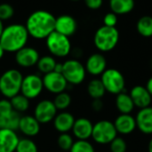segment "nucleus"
I'll use <instances>...</instances> for the list:
<instances>
[{
  "instance_id": "f8f14e48",
  "label": "nucleus",
  "mask_w": 152,
  "mask_h": 152,
  "mask_svg": "<svg viewBox=\"0 0 152 152\" xmlns=\"http://www.w3.org/2000/svg\"><path fill=\"white\" fill-rule=\"evenodd\" d=\"M39 58L38 52L30 46H24L15 53V61L22 68H30L37 65Z\"/></svg>"
},
{
  "instance_id": "6e6552de",
  "label": "nucleus",
  "mask_w": 152,
  "mask_h": 152,
  "mask_svg": "<svg viewBox=\"0 0 152 152\" xmlns=\"http://www.w3.org/2000/svg\"><path fill=\"white\" fill-rule=\"evenodd\" d=\"M62 75L70 85H80L86 78V70L85 66L76 59H70L63 63Z\"/></svg>"
},
{
  "instance_id": "39448f33",
  "label": "nucleus",
  "mask_w": 152,
  "mask_h": 152,
  "mask_svg": "<svg viewBox=\"0 0 152 152\" xmlns=\"http://www.w3.org/2000/svg\"><path fill=\"white\" fill-rule=\"evenodd\" d=\"M45 39L46 47L52 55L63 58L70 53L71 43L69 41V37L63 36L54 30Z\"/></svg>"
},
{
  "instance_id": "c9c22d12",
  "label": "nucleus",
  "mask_w": 152,
  "mask_h": 152,
  "mask_svg": "<svg viewBox=\"0 0 152 152\" xmlns=\"http://www.w3.org/2000/svg\"><path fill=\"white\" fill-rule=\"evenodd\" d=\"M118 24V15L112 12H108L103 17V25L107 27H116Z\"/></svg>"
},
{
  "instance_id": "e433bc0d",
  "label": "nucleus",
  "mask_w": 152,
  "mask_h": 152,
  "mask_svg": "<svg viewBox=\"0 0 152 152\" xmlns=\"http://www.w3.org/2000/svg\"><path fill=\"white\" fill-rule=\"evenodd\" d=\"M87 8L91 10H98L102 7L103 0H84Z\"/></svg>"
},
{
  "instance_id": "a878e982",
  "label": "nucleus",
  "mask_w": 152,
  "mask_h": 152,
  "mask_svg": "<svg viewBox=\"0 0 152 152\" xmlns=\"http://www.w3.org/2000/svg\"><path fill=\"white\" fill-rule=\"evenodd\" d=\"M138 33L143 37H152V17L145 15L141 17L136 23Z\"/></svg>"
},
{
  "instance_id": "a18cd8bd",
  "label": "nucleus",
  "mask_w": 152,
  "mask_h": 152,
  "mask_svg": "<svg viewBox=\"0 0 152 152\" xmlns=\"http://www.w3.org/2000/svg\"><path fill=\"white\" fill-rule=\"evenodd\" d=\"M151 67H152V61H151Z\"/></svg>"
},
{
  "instance_id": "4468645a",
  "label": "nucleus",
  "mask_w": 152,
  "mask_h": 152,
  "mask_svg": "<svg viewBox=\"0 0 152 152\" xmlns=\"http://www.w3.org/2000/svg\"><path fill=\"white\" fill-rule=\"evenodd\" d=\"M77 29V20L70 15H61L55 20V31L68 37L73 36Z\"/></svg>"
},
{
  "instance_id": "0eeeda50",
  "label": "nucleus",
  "mask_w": 152,
  "mask_h": 152,
  "mask_svg": "<svg viewBox=\"0 0 152 152\" xmlns=\"http://www.w3.org/2000/svg\"><path fill=\"white\" fill-rule=\"evenodd\" d=\"M118 136L114 123L110 120H101L94 125L92 138L98 144H110Z\"/></svg>"
},
{
  "instance_id": "7ed1b4c3",
  "label": "nucleus",
  "mask_w": 152,
  "mask_h": 152,
  "mask_svg": "<svg viewBox=\"0 0 152 152\" xmlns=\"http://www.w3.org/2000/svg\"><path fill=\"white\" fill-rule=\"evenodd\" d=\"M22 80L23 76L20 70L11 69L4 71L0 76V93L7 99L20 94Z\"/></svg>"
},
{
  "instance_id": "7c9ffc66",
  "label": "nucleus",
  "mask_w": 152,
  "mask_h": 152,
  "mask_svg": "<svg viewBox=\"0 0 152 152\" xmlns=\"http://www.w3.org/2000/svg\"><path fill=\"white\" fill-rule=\"evenodd\" d=\"M69 152H95V150L87 140H77L74 142Z\"/></svg>"
},
{
  "instance_id": "dca6fc26",
  "label": "nucleus",
  "mask_w": 152,
  "mask_h": 152,
  "mask_svg": "<svg viewBox=\"0 0 152 152\" xmlns=\"http://www.w3.org/2000/svg\"><path fill=\"white\" fill-rule=\"evenodd\" d=\"M136 126L143 134H152V107L139 110L135 117Z\"/></svg>"
},
{
  "instance_id": "412c9836",
  "label": "nucleus",
  "mask_w": 152,
  "mask_h": 152,
  "mask_svg": "<svg viewBox=\"0 0 152 152\" xmlns=\"http://www.w3.org/2000/svg\"><path fill=\"white\" fill-rule=\"evenodd\" d=\"M75 120L76 119L71 113L62 111L55 116L53 119V126L61 134L69 133L72 130Z\"/></svg>"
},
{
  "instance_id": "37998d69",
  "label": "nucleus",
  "mask_w": 152,
  "mask_h": 152,
  "mask_svg": "<svg viewBox=\"0 0 152 152\" xmlns=\"http://www.w3.org/2000/svg\"><path fill=\"white\" fill-rule=\"evenodd\" d=\"M4 25H3V21L0 20V37H1V35H2V32H3V30H4Z\"/></svg>"
},
{
  "instance_id": "ea45409f",
  "label": "nucleus",
  "mask_w": 152,
  "mask_h": 152,
  "mask_svg": "<svg viewBox=\"0 0 152 152\" xmlns=\"http://www.w3.org/2000/svg\"><path fill=\"white\" fill-rule=\"evenodd\" d=\"M146 88L148 89V91L150 92V94H151V96H152V76L150 77V79H149V80H148V82H147Z\"/></svg>"
},
{
  "instance_id": "c756f323",
  "label": "nucleus",
  "mask_w": 152,
  "mask_h": 152,
  "mask_svg": "<svg viewBox=\"0 0 152 152\" xmlns=\"http://www.w3.org/2000/svg\"><path fill=\"white\" fill-rule=\"evenodd\" d=\"M15 152H38L37 144L30 139L25 138L19 141Z\"/></svg>"
},
{
  "instance_id": "58836bf2",
  "label": "nucleus",
  "mask_w": 152,
  "mask_h": 152,
  "mask_svg": "<svg viewBox=\"0 0 152 152\" xmlns=\"http://www.w3.org/2000/svg\"><path fill=\"white\" fill-rule=\"evenodd\" d=\"M62 69H63V63H58L57 62L56 65H55V68H54V70L53 71L62 74Z\"/></svg>"
},
{
  "instance_id": "a211bd4d",
  "label": "nucleus",
  "mask_w": 152,
  "mask_h": 152,
  "mask_svg": "<svg viewBox=\"0 0 152 152\" xmlns=\"http://www.w3.org/2000/svg\"><path fill=\"white\" fill-rule=\"evenodd\" d=\"M19 141L15 131L0 129V152H14Z\"/></svg>"
},
{
  "instance_id": "aec40b11",
  "label": "nucleus",
  "mask_w": 152,
  "mask_h": 152,
  "mask_svg": "<svg viewBox=\"0 0 152 152\" xmlns=\"http://www.w3.org/2000/svg\"><path fill=\"white\" fill-rule=\"evenodd\" d=\"M18 129L26 136L33 137L38 134L40 131V123L34 116L26 115L20 117Z\"/></svg>"
},
{
  "instance_id": "bb28decb",
  "label": "nucleus",
  "mask_w": 152,
  "mask_h": 152,
  "mask_svg": "<svg viewBox=\"0 0 152 152\" xmlns=\"http://www.w3.org/2000/svg\"><path fill=\"white\" fill-rule=\"evenodd\" d=\"M56 63L57 62H56L55 59L53 56L45 55V56L39 58V60H38L37 63V66L38 70L41 73L47 74V73L52 72V71L54 70Z\"/></svg>"
},
{
  "instance_id": "c03bdc74",
  "label": "nucleus",
  "mask_w": 152,
  "mask_h": 152,
  "mask_svg": "<svg viewBox=\"0 0 152 152\" xmlns=\"http://www.w3.org/2000/svg\"><path fill=\"white\" fill-rule=\"evenodd\" d=\"M70 1H74V2H77V1H80V0H70Z\"/></svg>"
},
{
  "instance_id": "6ab92c4d",
  "label": "nucleus",
  "mask_w": 152,
  "mask_h": 152,
  "mask_svg": "<svg viewBox=\"0 0 152 152\" xmlns=\"http://www.w3.org/2000/svg\"><path fill=\"white\" fill-rule=\"evenodd\" d=\"M93 127L94 125L89 119L86 118H80L75 120L72 132L77 140H88L90 137H92Z\"/></svg>"
},
{
  "instance_id": "b1692460",
  "label": "nucleus",
  "mask_w": 152,
  "mask_h": 152,
  "mask_svg": "<svg viewBox=\"0 0 152 152\" xmlns=\"http://www.w3.org/2000/svg\"><path fill=\"white\" fill-rule=\"evenodd\" d=\"M20 116L18 112L12 111L6 116H0V129H9L15 131L19 128Z\"/></svg>"
},
{
  "instance_id": "4c0bfd02",
  "label": "nucleus",
  "mask_w": 152,
  "mask_h": 152,
  "mask_svg": "<svg viewBox=\"0 0 152 152\" xmlns=\"http://www.w3.org/2000/svg\"><path fill=\"white\" fill-rule=\"evenodd\" d=\"M103 102L102 101V99H94L92 102V109L96 111V112H99L101 111L102 109H103Z\"/></svg>"
},
{
  "instance_id": "9b49d317",
  "label": "nucleus",
  "mask_w": 152,
  "mask_h": 152,
  "mask_svg": "<svg viewBox=\"0 0 152 152\" xmlns=\"http://www.w3.org/2000/svg\"><path fill=\"white\" fill-rule=\"evenodd\" d=\"M42 79L44 88H45L48 92L52 94H58L60 93L65 92L68 86V82L63 77V75L55 71L45 74Z\"/></svg>"
},
{
  "instance_id": "5701e85b",
  "label": "nucleus",
  "mask_w": 152,
  "mask_h": 152,
  "mask_svg": "<svg viewBox=\"0 0 152 152\" xmlns=\"http://www.w3.org/2000/svg\"><path fill=\"white\" fill-rule=\"evenodd\" d=\"M135 6L134 0H110V7L117 15H124L131 12Z\"/></svg>"
},
{
  "instance_id": "a19ab883",
  "label": "nucleus",
  "mask_w": 152,
  "mask_h": 152,
  "mask_svg": "<svg viewBox=\"0 0 152 152\" xmlns=\"http://www.w3.org/2000/svg\"><path fill=\"white\" fill-rule=\"evenodd\" d=\"M4 48L2 47V45H0V60L3 58V56H4Z\"/></svg>"
},
{
  "instance_id": "1a4fd4ad",
  "label": "nucleus",
  "mask_w": 152,
  "mask_h": 152,
  "mask_svg": "<svg viewBox=\"0 0 152 152\" xmlns=\"http://www.w3.org/2000/svg\"><path fill=\"white\" fill-rule=\"evenodd\" d=\"M43 79L37 74H28L23 77L20 94L28 100L37 98L43 91Z\"/></svg>"
},
{
  "instance_id": "cd10ccee",
  "label": "nucleus",
  "mask_w": 152,
  "mask_h": 152,
  "mask_svg": "<svg viewBox=\"0 0 152 152\" xmlns=\"http://www.w3.org/2000/svg\"><path fill=\"white\" fill-rule=\"evenodd\" d=\"M12 106L13 108V110L20 113V112H25L29 108V100L22 95L21 94H19L12 98L10 99Z\"/></svg>"
},
{
  "instance_id": "ddd939ff",
  "label": "nucleus",
  "mask_w": 152,
  "mask_h": 152,
  "mask_svg": "<svg viewBox=\"0 0 152 152\" xmlns=\"http://www.w3.org/2000/svg\"><path fill=\"white\" fill-rule=\"evenodd\" d=\"M86 70L92 76H100L107 69V61L103 54L95 53L91 54L86 62Z\"/></svg>"
},
{
  "instance_id": "f257e3e1",
  "label": "nucleus",
  "mask_w": 152,
  "mask_h": 152,
  "mask_svg": "<svg viewBox=\"0 0 152 152\" xmlns=\"http://www.w3.org/2000/svg\"><path fill=\"white\" fill-rule=\"evenodd\" d=\"M55 20L56 18L51 12L38 10L28 17L25 27L30 37L44 39L55 30Z\"/></svg>"
},
{
  "instance_id": "f3484780",
  "label": "nucleus",
  "mask_w": 152,
  "mask_h": 152,
  "mask_svg": "<svg viewBox=\"0 0 152 152\" xmlns=\"http://www.w3.org/2000/svg\"><path fill=\"white\" fill-rule=\"evenodd\" d=\"M114 126L118 134L128 135L137 128L135 118L131 114H120L114 121Z\"/></svg>"
},
{
  "instance_id": "9d476101",
  "label": "nucleus",
  "mask_w": 152,
  "mask_h": 152,
  "mask_svg": "<svg viewBox=\"0 0 152 152\" xmlns=\"http://www.w3.org/2000/svg\"><path fill=\"white\" fill-rule=\"evenodd\" d=\"M57 109L53 102L43 100L39 102L34 110V117L40 124H47L54 119L57 115Z\"/></svg>"
},
{
  "instance_id": "2f4dec72",
  "label": "nucleus",
  "mask_w": 152,
  "mask_h": 152,
  "mask_svg": "<svg viewBox=\"0 0 152 152\" xmlns=\"http://www.w3.org/2000/svg\"><path fill=\"white\" fill-rule=\"evenodd\" d=\"M57 143L62 151L66 152L70 151V149L74 143V141H73L72 136L69 133H63V134H61L59 135L58 140H57Z\"/></svg>"
},
{
  "instance_id": "393cba45",
  "label": "nucleus",
  "mask_w": 152,
  "mask_h": 152,
  "mask_svg": "<svg viewBox=\"0 0 152 152\" xmlns=\"http://www.w3.org/2000/svg\"><path fill=\"white\" fill-rule=\"evenodd\" d=\"M87 93L91 98L94 99H102L106 93L105 87L99 78L92 79L87 85Z\"/></svg>"
},
{
  "instance_id": "79ce46f5",
  "label": "nucleus",
  "mask_w": 152,
  "mask_h": 152,
  "mask_svg": "<svg viewBox=\"0 0 152 152\" xmlns=\"http://www.w3.org/2000/svg\"><path fill=\"white\" fill-rule=\"evenodd\" d=\"M148 151L152 152V138L149 142V145H148Z\"/></svg>"
},
{
  "instance_id": "49530a36",
  "label": "nucleus",
  "mask_w": 152,
  "mask_h": 152,
  "mask_svg": "<svg viewBox=\"0 0 152 152\" xmlns=\"http://www.w3.org/2000/svg\"><path fill=\"white\" fill-rule=\"evenodd\" d=\"M63 152H65V151H63Z\"/></svg>"
},
{
  "instance_id": "72a5a7b5",
  "label": "nucleus",
  "mask_w": 152,
  "mask_h": 152,
  "mask_svg": "<svg viewBox=\"0 0 152 152\" xmlns=\"http://www.w3.org/2000/svg\"><path fill=\"white\" fill-rule=\"evenodd\" d=\"M14 14V9L13 7L7 4L4 3L0 4V20H7L11 19Z\"/></svg>"
},
{
  "instance_id": "473e14b6",
  "label": "nucleus",
  "mask_w": 152,
  "mask_h": 152,
  "mask_svg": "<svg viewBox=\"0 0 152 152\" xmlns=\"http://www.w3.org/2000/svg\"><path fill=\"white\" fill-rule=\"evenodd\" d=\"M110 148L111 152H126L127 144H126V142L122 137L117 136L110 143Z\"/></svg>"
},
{
  "instance_id": "423d86ee",
  "label": "nucleus",
  "mask_w": 152,
  "mask_h": 152,
  "mask_svg": "<svg viewBox=\"0 0 152 152\" xmlns=\"http://www.w3.org/2000/svg\"><path fill=\"white\" fill-rule=\"evenodd\" d=\"M101 80L106 92L112 94H118L125 92L126 79L123 74L116 69H107L102 75Z\"/></svg>"
},
{
  "instance_id": "4be33fe9",
  "label": "nucleus",
  "mask_w": 152,
  "mask_h": 152,
  "mask_svg": "<svg viewBox=\"0 0 152 152\" xmlns=\"http://www.w3.org/2000/svg\"><path fill=\"white\" fill-rule=\"evenodd\" d=\"M115 104L120 114H131L135 108L130 94L125 92L117 94Z\"/></svg>"
},
{
  "instance_id": "c85d7f7f",
  "label": "nucleus",
  "mask_w": 152,
  "mask_h": 152,
  "mask_svg": "<svg viewBox=\"0 0 152 152\" xmlns=\"http://www.w3.org/2000/svg\"><path fill=\"white\" fill-rule=\"evenodd\" d=\"M53 103L57 110H66L71 103V97L66 92L60 93V94H56V96L53 100Z\"/></svg>"
},
{
  "instance_id": "f03ea898",
  "label": "nucleus",
  "mask_w": 152,
  "mask_h": 152,
  "mask_svg": "<svg viewBox=\"0 0 152 152\" xmlns=\"http://www.w3.org/2000/svg\"><path fill=\"white\" fill-rule=\"evenodd\" d=\"M28 37L29 35L25 25L11 24L4 28L0 37V45L4 52L16 53L26 46Z\"/></svg>"
},
{
  "instance_id": "f704fd0d",
  "label": "nucleus",
  "mask_w": 152,
  "mask_h": 152,
  "mask_svg": "<svg viewBox=\"0 0 152 152\" xmlns=\"http://www.w3.org/2000/svg\"><path fill=\"white\" fill-rule=\"evenodd\" d=\"M13 110L11 101L7 98L0 100V116H6L11 114Z\"/></svg>"
},
{
  "instance_id": "20e7f679",
  "label": "nucleus",
  "mask_w": 152,
  "mask_h": 152,
  "mask_svg": "<svg viewBox=\"0 0 152 152\" xmlns=\"http://www.w3.org/2000/svg\"><path fill=\"white\" fill-rule=\"evenodd\" d=\"M119 40V31L116 27L102 26L99 28L94 37L95 47L102 53L113 50Z\"/></svg>"
},
{
  "instance_id": "2eb2a0df",
  "label": "nucleus",
  "mask_w": 152,
  "mask_h": 152,
  "mask_svg": "<svg viewBox=\"0 0 152 152\" xmlns=\"http://www.w3.org/2000/svg\"><path fill=\"white\" fill-rule=\"evenodd\" d=\"M130 96L134 102V104L139 110L150 107L152 102V96L143 86H135L130 91Z\"/></svg>"
}]
</instances>
